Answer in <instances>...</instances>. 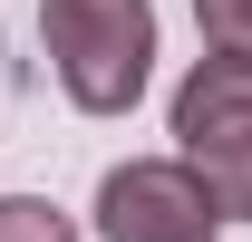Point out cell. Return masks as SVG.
Returning <instances> with one entry per match:
<instances>
[{"label": "cell", "instance_id": "1", "mask_svg": "<svg viewBox=\"0 0 252 242\" xmlns=\"http://www.w3.org/2000/svg\"><path fill=\"white\" fill-rule=\"evenodd\" d=\"M39 39L59 59V88L88 117H126L156 68V10L146 0H39Z\"/></svg>", "mask_w": 252, "mask_h": 242}, {"label": "cell", "instance_id": "2", "mask_svg": "<svg viewBox=\"0 0 252 242\" xmlns=\"http://www.w3.org/2000/svg\"><path fill=\"white\" fill-rule=\"evenodd\" d=\"M175 146L223 223H252V59H194L175 88Z\"/></svg>", "mask_w": 252, "mask_h": 242}, {"label": "cell", "instance_id": "3", "mask_svg": "<svg viewBox=\"0 0 252 242\" xmlns=\"http://www.w3.org/2000/svg\"><path fill=\"white\" fill-rule=\"evenodd\" d=\"M97 233L107 242H214L223 213L175 155H136L97 184Z\"/></svg>", "mask_w": 252, "mask_h": 242}, {"label": "cell", "instance_id": "4", "mask_svg": "<svg viewBox=\"0 0 252 242\" xmlns=\"http://www.w3.org/2000/svg\"><path fill=\"white\" fill-rule=\"evenodd\" d=\"M0 242H78V223L39 194H0Z\"/></svg>", "mask_w": 252, "mask_h": 242}, {"label": "cell", "instance_id": "5", "mask_svg": "<svg viewBox=\"0 0 252 242\" xmlns=\"http://www.w3.org/2000/svg\"><path fill=\"white\" fill-rule=\"evenodd\" d=\"M194 30L214 59H252V0H194Z\"/></svg>", "mask_w": 252, "mask_h": 242}]
</instances>
